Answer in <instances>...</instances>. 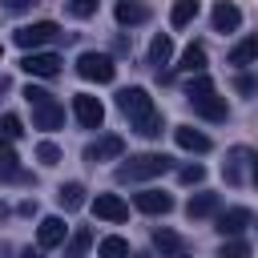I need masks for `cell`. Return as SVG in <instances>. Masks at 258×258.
<instances>
[{
  "instance_id": "obj_1",
  "label": "cell",
  "mask_w": 258,
  "mask_h": 258,
  "mask_svg": "<svg viewBox=\"0 0 258 258\" xmlns=\"http://www.w3.org/2000/svg\"><path fill=\"white\" fill-rule=\"evenodd\" d=\"M165 169H169L165 153H137L117 165V181H149V177H161Z\"/></svg>"
},
{
  "instance_id": "obj_2",
  "label": "cell",
  "mask_w": 258,
  "mask_h": 258,
  "mask_svg": "<svg viewBox=\"0 0 258 258\" xmlns=\"http://www.w3.org/2000/svg\"><path fill=\"white\" fill-rule=\"evenodd\" d=\"M77 73H81L85 81L109 85V81L117 77V60H113L109 52H81V56H77Z\"/></svg>"
},
{
  "instance_id": "obj_3",
  "label": "cell",
  "mask_w": 258,
  "mask_h": 258,
  "mask_svg": "<svg viewBox=\"0 0 258 258\" xmlns=\"http://www.w3.org/2000/svg\"><path fill=\"white\" fill-rule=\"evenodd\" d=\"M64 32L52 24V20H36V24H24V28H16V44L24 48V52H32V48H40V44H52V40H60Z\"/></svg>"
},
{
  "instance_id": "obj_4",
  "label": "cell",
  "mask_w": 258,
  "mask_h": 258,
  "mask_svg": "<svg viewBox=\"0 0 258 258\" xmlns=\"http://www.w3.org/2000/svg\"><path fill=\"white\" fill-rule=\"evenodd\" d=\"M117 109H121L129 121H141L145 113H153V101H149V93H145L141 85H133V89H121V93H117Z\"/></svg>"
},
{
  "instance_id": "obj_5",
  "label": "cell",
  "mask_w": 258,
  "mask_h": 258,
  "mask_svg": "<svg viewBox=\"0 0 258 258\" xmlns=\"http://www.w3.org/2000/svg\"><path fill=\"white\" fill-rule=\"evenodd\" d=\"M60 125H64V105H60V101H52V93H48L44 101H36V105H32V129L52 133V129H60Z\"/></svg>"
},
{
  "instance_id": "obj_6",
  "label": "cell",
  "mask_w": 258,
  "mask_h": 258,
  "mask_svg": "<svg viewBox=\"0 0 258 258\" xmlns=\"http://www.w3.org/2000/svg\"><path fill=\"white\" fill-rule=\"evenodd\" d=\"M60 64H64V60H60L56 52H40V48L24 52V60H20V69H24L28 77H44V81H48V77H56V73H60Z\"/></svg>"
},
{
  "instance_id": "obj_7",
  "label": "cell",
  "mask_w": 258,
  "mask_h": 258,
  "mask_svg": "<svg viewBox=\"0 0 258 258\" xmlns=\"http://www.w3.org/2000/svg\"><path fill=\"white\" fill-rule=\"evenodd\" d=\"M73 117H77L85 129H101V121H105V105H101L97 97H89V93H77V97H73Z\"/></svg>"
},
{
  "instance_id": "obj_8",
  "label": "cell",
  "mask_w": 258,
  "mask_h": 258,
  "mask_svg": "<svg viewBox=\"0 0 258 258\" xmlns=\"http://www.w3.org/2000/svg\"><path fill=\"white\" fill-rule=\"evenodd\" d=\"M121 153H125V141H121L117 133H105V137H97V141L85 149V161L97 165V161H113V157H121Z\"/></svg>"
},
{
  "instance_id": "obj_9",
  "label": "cell",
  "mask_w": 258,
  "mask_h": 258,
  "mask_svg": "<svg viewBox=\"0 0 258 258\" xmlns=\"http://www.w3.org/2000/svg\"><path fill=\"white\" fill-rule=\"evenodd\" d=\"M250 222H254V218H250V210H246V206H230V210H222V214H218V234H222V238H238Z\"/></svg>"
},
{
  "instance_id": "obj_10",
  "label": "cell",
  "mask_w": 258,
  "mask_h": 258,
  "mask_svg": "<svg viewBox=\"0 0 258 258\" xmlns=\"http://www.w3.org/2000/svg\"><path fill=\"white\" fill-rule=\"evenodd\" d=\"M210 24H214V32H238V24H242V8L230 4V0H218L214 12H210Z\"/></svg>"
},
{
  "instance_id": "obj_11",
  "label": "cell",
  "mask_w": 258,
  "mask_h": 258,
  "mask_svg": "<svg viewBox=\"0 0 258 258\" xmlns=\"http://www.w3.org/2000/svg\"><path fill=\"white\" fill-rule=\"evenodd\" d=\"M93 214L105 218V222H125V218H129V206H125L117 194H97V198H93Z\"/></svg>"
},
{
  "instance_id": "obj_12",
  "label": "cell",
  "mask_w": 258,
  "mask_h": 258,
  "mask_svg": "<svg viewBox=\"0 0 258 258\" xmlns=\"http://www.w3.org/2000/svg\"><path fill=\"white\" fill-rule=\"evenodd\" d=\"M189 105H194V113L206 117V121H226V117H230V105H226V97H218V93H206V97H198V101H189Z\"/></svg>"
},
{
  "instance_id": "obj_13",
  "label": "cell",
  "mask_w": 258,
  "mask_h": 258,
  "mask_svg": "<svg viewBox=\"0 0 258 258\" xmlns=\"http://www.w3.org/2000/svg\"><path fill=\"white\" fill-rule=\"evenodd\" d=\"M133 206L141 214H169L173 210V198L161 194V189H141V194H133Z\"/></svg>"
},
{
  "instance_id": "obj_14",
  "label": "cell",
  "mask_w": 258,
  "mask_h": 258,
  "mask_svg": "<svg viewBox=\"0 0 258 258\" xmlns=\"http://www.w3.org/2000/svg\"><path fill=\"white\" fill-rule=\"evenodd\" d=\"M64 218H40V226H36V242H40V250H52V246H64Z\"/></svg>"
},
{
  "instance_id": "obj_15",
  "label": "cell",
  "mask_w": 258,
  "mask_h": 258,
  "mask_svg": "<svg viewBox=\"0 0 258 258\" xmlns=\"http://www.w3.org/2000/svg\"><path fill=\"white\" fill-rule=\"evenodd\" d=\"M173 141H177L181 149H189V153H206V149H210V137H206L202 129H194V125H177V129H173Z\"/></svg>"
},
{
  "instance_id": "obj_16",
  "label": "cell",
  "mask_w": 258,
  "mask_h": 258,
  "mask_svg": "<svg viewBox=\"0 0 258 258\" xmlns=\"http://www.w3.org/2000/svg\"><path fill=\"white\" fill-rule=\"evenodd\" d=\"M234 69H246V64H254L258 60V32H250L246 40H238L234 48H230V56H226Z\"/></svg>"
},
{
  "instance_id": "obj_17",
  "label": "cell",
  "mask_w": 258,
  "mask_h": 258,
  "mask_svg": "<svg viewBox=\"0 0 258 258\" xmlns=\"http://www.w3.org/2000/svg\"><path fill=\"white\" fill-rule=\"evenodd\" d=\"M149 20V8L141 0H117V24L133 28V24H145Z\"/></svg>"
},
{
  "instance_id": "obj_18",
  "label": "cell",
  "mask_w": 258,
  "mask_h": 258,
  "mask_svg": "<svg viewBox=\"0 0 258 258\" xmlns=\"http://www.w3.org/2000/svg\"><path fill=\"white\" fill-rule=\"evenodd\" d=\"M153 250L161 254V258H173V254H181L185 250V242H181V234H173V230H153Z\"/></svg>"
},
{
  "instance_id": "obj_19",
  "label": "cell",
  "mask_w": 258,
  "mask_h": 258,
  "mask_svg": "<svg viewBox=\"0 0 258 258\" xmlns=\"http://www.w3.org/2000/svg\"><path fill=\"white\" fill-rule=\"evenodd\" d=\"M56 202H60V210H64V214L81 210V206H85V185H81V181H64V185L56 189Z\"/></svg>"
},
{
  "instance_id": "obj_20",
  "label": "cell",
  "mask_w": 258,
  "mask_h": 258,
  "mask_svg": "<svg viewBox=\"0 0 258 258\" xmlns=\"http://www.w3.org/2000/svg\"><path fill=\"white\" fill-rule=\"evenodd\" d=\"M250 161V149H230V157H226V165H222V173H226V181L230 185H238L246 173H242V165Z\"/></svg>"
},
{
  "instance_id": "obj_21",
  "label": "cell",
  "mask_w": 258,
  "mask_h": 258,
  "mask_svg": "<svg viewBox=\"0 0 258 258\" xmlns=\"http://www.w3.org/2000/svg\"><path fill=\"white\" fill-rule=\"evenodd\" d=\"M185 214H189V218H210V214H218V194H194V198L185 202Z\"/></svg>"
},
{
  "instance_id": "obj_22",
  "label": "cell",
  "mask_w": 258,
  "mask_h": 258,
  "mask_svg": "<svg viewBox=\"0 0 258 258\" xmlns=\"http://www.w3.org/2000/svg\"><path fill=\"white\" fill-rule=\"evenodd\" d=\"M89 246H93V230H89V226H77L73 238L64 242V258H85Z\"/></svg>"
},
{
  "instance_id": "obj_23",
  "label": "cell",
  "mask_w": 258,
  "mask_h": 258,
  "mask_svg": "<svg viewBox=\"0 0 258 258\" xmlns=\"http://www.w3.org/2000/svg\"><path fill=\"white\" fill-rule=\"evenodd\" d=\"M24 169H20V157L12 153V145H0V181H20Z\"/></svg>"
},
{
  "instance_id": "obj_24",
  "label": "cell",
  "mask_w": 258,
  "mask_h": 258,
  "mask_svg": "<svg viewBox=\"0 0 258 258\" xmlns=\"http://www.w3.org/2000/svg\"><path fill=\"white\" fill-rule=\"evenodd\" d=\"M169 56H173V40L161 32V36H153V44H149V64L161 73V64H169Z\"/></svg>"
},
{
  "instance_id": "obj_25",
  "label": "cell",
  "mask_w": 258,
  "mask_h": 258,
  "mask_svg": "<svg viewBox=\"0 0 258 258\" xmlns=\"http://www.w3.org/2000/svg\"><path fill=\"white\" fill-rule=\"evenodd\" d=\"M177 69H181V73H206V48L194 40V44L181 52V64H177Z\"/></svg>"
},
{
  "instance_id": "obj_26",
  "label": "cell",
  "mask_w": 258,
  "mask_h": 258,
  "mask_svg": "<svg viewBox=\"0 0 258 258\" xmlns=\"http://www.w3.org/2000/svg\"><path fill=\"white\" fill-rule=\"evenodd\" d=\"M198 8H202L198 0H177V4L169 8V24H173V28H185V24L198 16Z\"/></svg>"
},
{
  "instance_id": "obj_27",
  "label": "cell",
  "mask_w": 258,
  "mask_h": 258,
  "mask_svg": "<svg viewBox=\"0 0 258 258\" xmlns=\"http://www.w3.org/2000/svg\"><path fill=\"white\" fill-rule=\"evenodd\" d=\"M97 254H101V258H133V254H129V242H125V238H117V234L101 238Z\"/></svg>"
},
{
  "instance_id": "obj_28",
  "label": "cell",
  "mask_w": 258,
  "mask_h": 258,
  "mask_svg": "<svg viewBox=\"0 0 258 258\" xmlns=\"http://www.w3.org/2000/svg\"><path fill=\"white\" fill-rule=\"evenodd\" d=\"M133 129H137L141 137H161V129H165V121H161V113L153 109V113H145L141 121H133Z\"/></svg>"
},
{
  "instance_id": "obj_29",
  "label": "cell",
  "mask_w": 258,
  "mask_h": 258,
  "mask_svg": "<svg viewBox=\"0 0 258 258\" xmlns=\"http://www.w3.org/2000/svg\"><path fill=\"white\" fill-rule=\"evenodd\" d=\"M20 133H24L20 117H16V113H4V117H0V145H12Z\"/></svg>"
},
{
  "instance_id": "obj_30",
  "label": "cell",
  "mask_w": 258,
  "mask_h": 258,
  "mask_svg": "<svg viewBox=\"0 0 258 258\" xmlns=\"http://www.w3.org/2000/svg\"><path fill=\"white\" fill-rule=\"evenodd\" d=\"M206 93H214V81H210L206 73H198V77L185 85V101H198V97H206Z\"/></svg>"
},
{
  "instance_id": "obj_31",
  "label": "cell",
  "mask_w": 258,
  "mask_h": 258,
  "mask_svg": "<svg viewBox=\"0 0 258 258\" xmlns=\"http://www.w3.org/2000/svg\"><path fill=\"white\" fill-rule=\"evenodd\" d=\"M218 258H250V242H242V238H226L222 250H218Z\"/></svg>"
},
{
  "instance_id": "obj_32",
  "label": "cell",
  "mask_w": 258,
  "mask_h": 258,
  "mask_svg": "<svg viewBox=\"0 0 258 258\" xmlns=\"http://www.w3.org/2000/svg\"><path fill=\"white\" fill-rule=\"evenodd\" d=\"M97 4H101V0H69V12H73L77 20H89V16L97 12Z\"/></svg>"
},
{
  "instance_id": "obj_33",
  "label": "cell",
  "mask_w": 258,
  "mask_h": 258,
  "mask_svg": "<svg viewBox=\"0 0 258 258\" xmlns=\"http://www.w3.org/2000/svg\"><path fill=\"white\" fill-rule=\"evenodd\" d=\"M36 157H40V165H56V161H60V149H56L52 141H40V145H36Z\"/></svg>"
},
{
  "instance_id": "obj_34",
  "label": "cell",
  "mask_w": 258,
  "mask_h": 258,
  "mask_svg": "<svg viewBox=\"0 0 258 258\" xmlns=\"http://www.w3.org/2000/svg\"><path fill=\"white\" fill-rule=\"evenodd\" d=\"M177 177H181V185H198V181L206 177V169L194 161V165H181V169H177Z\"/></svg>"
},
{
  "instance_id": "obj_35",
  "label": "cell",
  "mask_w": 258,
  "mask_h": 258,
  "mask_svg": "<svg viewBox=\"0 0 258 258\" xmlns=\"http://www.w3.org/2000/svg\"><path fill=\"white\" fill-rule=\"evenodd\" d=\"M234 89H238V93H246V97H254V93H258V81H254V77H246V73H242V77H238V81H234Z\"/></svg>"
},
{
  "instance_id": "obj_36",
  "label": "cell",
  "mask_w": 258,
  "mask_h": 258,
  "mask_svg": "<svg viewBox=\"0 0 258 258\" xmlns=\"http://www.w3.org/2000/svg\"><path fill=\"white\" fill-rule=\"evenodd\" d=\"M4 8H12V12H20V8H28V4H36V0H0Z\"/></svg>"
},
{
  "instance_id": "obj_37",
  "label": "cell",
  "mask_w": 258,
  "mask_h": 258,
  "mask_svg": "<svg viewBox=\"0 0 258 258\" xmlns=\"http://www.w3.org/2000/svg\"><path fill=\"white\" fill-rule=\"evenodd\" d=\"M250 181L258 185V153H250Z\"/></svg>"
},
{
  "instance_id": "obj_38",
  "label": "cell",
  "mask_w": 258,
  "mask_h": 258,
  "mask_svg": "<svg viewBox=\"0 0 258 258\" xmlns=\"http://www.w3.org/2000/svg\"><path fill=\"white\" fill-rule=\"evenodd\" d=\"M20 258H44V254H40V250H24Z\"/></svg>"
},
{
  "instance_id": "obj_39",
  "label": "cell",
  "mask_w": 258,
  "mask_h": 258,
  "mask_svg": "<svg viewBox=\"0 0 258 258\" xmlns=\"http://www.w3.org/2000/svg\"><path fill=\"white\" fill-rule=\"evenodd\" d=\"M133 258H153V254H133Z\"/></svg>"
},
{
  "instance_id": "obj_40",
  "label": "cell",
  "mask_w": 258,
  "mask_h": 258,
  "mask_svg": "<svg viewBox=\"0 0 258 258\" xmlns=\"http://www.w3.org/2000/svg\"><path fill=\"white\" fill-rule=\"evenodd\" d=\"M173 258H189V254H185V250H181V254H173Z\"/></svg>"
},
{
  "instance_id": "obj_41",
  "label": "cell",
  "mask_w": 258,
  "mask_h": 258,
  "mask_svg": "<svg viewBox=\"0 0 258 258\" xmlns=\"http://www.w3.org/2000/svg\"><path fill=\"white\" fill-rule=\"evenodd\" d=\"M0 56H4V52H0Z\"/></svg>"
}]
</instances>
